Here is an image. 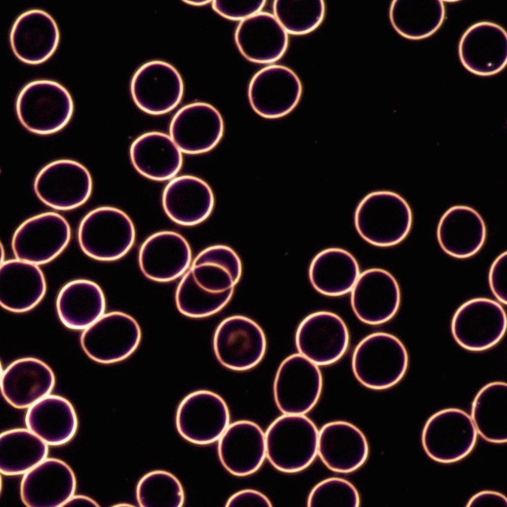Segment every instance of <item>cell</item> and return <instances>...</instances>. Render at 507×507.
<instances>
[{"instance_id":"obj_1","label":"cell","mask_w":507,"mask_h":507,"mask_svg":"<svg viewBox=\"0 0 507 507\" xmlns=\"http://www.w3.org/2000/svg\"><path fill=\"white\" fill-rule=\"evenodd\" d=\"M238 254L229 247H209L195 257L177 288L178 310L192 318H202L221 310L230 301L242 275Z\"/></svg>"},{"instance_id":"obj_2","label":"cell","mask_w":507,"mask_h":507,"mask_svg":"<svg viewBox=\"0 0 507 507\" xmlns=\"http://www.w3.org/2000/svg\"><path fill=\"white\" fill-rule=\"evenodd\" d=\"M412 223L411 209L398 194L377 191L366 195L355 214V228L361 237L372 245L389 247L401 242Z\"/></svg>"},{"instance_id":"obj_3","label":"cell","mask_w":507,"mask_h":507,"mask_svg":"<svg viewBox=\"0 0 507 507\" xmlns=\"http://www.w3.org/2000/svg\"><path fill=\"white\" fill-rule=\"evenodd\" d=\"M318 432L314 422L305 415L284 414L270 424L265 433L266 456L281 472L303 470L316 456Z\"/></svg>"},{"instance_id":"obj_4","label":"cell","mask_w":507,"mask_h":507,"mask_svg":"<svg viewBox=\"0 0 507 507\" xmlns=\"http://www.w3.org/2000/svg\"><path fill=\"white\" fill-rule=\"evenodd\" d=\"M408 355L403 343L384 332L372 333L363 339L354 350L352 369L363 386L384 390L397 384L407 369Z\"/></svg>"},{"instance_id":"obj_5","label":"cell","mask_w":507,"mask_h":507,"mask_svg":"<svg viewBox=\"0 0 507 507\" xmlns=\"http://www.w3.org/2000/svg\"><path fill=\"white\" fill-rule=\"evenodd\" d=\"M16 111L23 126L40 135L55 133L70 120L74 104L68 91L53 80L40 79L25 85L16 101Z\"/></svg>"},{"instance_id":"obj_6","label":"cell","mask_w":507,"mask_h":507,"mask_svg":"<svg viewBox=\"0 0 507 507\" xmlns=\"http://www.w3.org/2000/svg\"><path fill=\"white\" fill-rule=\"evenodd\" d=\"M78 241L83 252L101 261H113L125 255L135 239L134 224L122 210L111 206L97 208L79 225Z\"/></svg>"},{"instance_id":"obj_7","label":"cell","mask_w":507,"mask_h":507,"mask_svg":"<svg viewBox=\"0 0 507 507\" xmlns=\"http://www.w3.org/2000/svg\"><path fill=\"white\" fill-rule=\"evenodd\" d=\"M477 432L466 412L456 408L440 410L427 420L421 442L432 459L442 463L458 461L473 450Z\"/></svg>"},{"instance_id":"obj_8","label":"cell","mask_w":507,"mask_h":507,"mask_svg":"<svg viewBox=\"0 0 507 507\" xmlns=\"http://www.w3.org/2000/svg\"><path fill=\"white\" fill-rule=\"evenodd\" d=\"M141 330L136 320L121 311L103 314L84 329L81 347L92 359L109 364L122 361L138 348Z\"/></svg>"},{"instance_id":"obj_9","label":"cell","mask_w":507,"mask_h":507,"mask_svg":"<svg viewBox=\"0 0 507 507\" xmlns=\"http://www.w3.org/2000/svg\"><path fill=\"white\" fill-rule=\"evenodd\" d=\"M507 315L503 306L485 298L470 300L455 312L451 332L456 342L470 351L488 350L498 344L507 329Z\"/></svg>"},{"instance_id":"obj_10","label":"cell","mask_w":507,"mask_h":507,"mask_svg":"<svg viewBox=\"0 0 507 507\" xmlns=\"http://www.w3.org/2000/svg\"><path fill=\"white\" fill-rule=\"evenodd\" d=\"M322 382L317 365L300 354L288 356L279 366L273 384L278 409L285 414L307 413L320 398Z\"/></svg>"},{"instance_id":"obj_11","label":"cell","mask_w":507,"mask_h":507,"mask_svg":"<svg viewBox=\"0 0 507 507\" xmlns=\"http://www.w3.org/2000/svg\"><path fill=\"white\" fill-rule=\"evenodd\" d=\"M213 349L219 362L236 371L250 369L257 365L266 349L263 330L255 321L243 315L224 319L213 337Z\"/></svg>"},{"instance_id":"obj_12","label":"cell","mask_w":507,"mask_h":507,"mask_svg":"<svg viewBox=\"0 0 507 507\" xmlns=\"http://www.w3.org/2000/svg\"><path fill=\"white\" fill-rule=\"evenodd\" d=\"M71 229L60 214L48 212L24 221L12 237V248L17 259L40 265L50 262L67 246Z\"/></svg>"},{"instance_id":"obj_13","label":"cell","mask_w":507,"mask_h":507,"mask_svg":"<svg viewBox=\"0 0 507 507\" xmlns=\"http://www.w3.org/2000/svg\"><path fill=\"white\" fill-rule=\"evenodd\" d=\"M229 421V410L225 401L208 390L196 391L186 396L176 414V426L180 435L200 445L218 440Z\"/></svg>"},{"instance_id":"obj_14","label":"cell","mask_w":507,"mask_h":507,"mask_svg":"<svg viewBox=\"0 0 507 507\" xmlns=\"http://www.w3.org/2000/svg\"><path fill=\"white\" fill-rule=\"evenodd\" d=\"M93 182L88 170L70 159H59L43 168L34 184L35 192L47 205L58 210L78 207L89 198Z\"/></svg>"},{"instance_id":"obj_15","label":"cell","mask_w":507,"mask_h":507,"mask_svg":"<svg viewBox=\"0 0 507 507\" xmlns=\"http://www.w3.org/2000/svg\"><path fill=\"white\" fill-rule=\"evenodd\" d=\"M303 87L298 75L281 65L266 66L251 79L248 99L253 110L268 119L283 117L291 112L301 99Z\"/></svg>"},{"instance_id":"obj_16","label":"cell","mask_w":507,"mask_h":507,"mask_svg":"<svg viewBox=\"0 0 507 507\" xmlns=\"http://www.w3.org/2000/svg\"><path fill=\"white\" fill-rule=\"evenodd\" d=\"M295 342L301 355L317 365H327L338 361L345 353L349 334L340 316L320 311L302 321L297 329Z\"/></svg>"},{"instance_id":"obj_17","label":"cell","mask_w":507,"mask_h":507,"mask_svg":"<svg viewBox=\"0 0 507 507\" xmlns=\"http://www.w3.org/2000/svg\"><path fill=\"white\" fill-rule=\"evenodd\" d=\"M132 98L141 110L160 115L173 109L180 102L184 84L178 70L170 63L152 60L134 73L130 85Z\"/></svg>"},{"instance_id":"obj_18","label":"cell","mask_w":507,"mask_h":507,"mask_svg":"<svg viewBox=\"0 0 507 507\" xmlns=\"http://www.w3.org/2000/svg\"><path fill=\"white\" fill-rule=\"evenodd\" d=\"M400 301L397 280L382 269L365 270L352 289V308L357 318L368 324L378 325L390 320L397 313Z\"/></svg>"},{"instance_id":"obj_19","label":"cell","mask_w":507,"mask_h":507,"mask_svg":"<svg viewBox=\"0 0 507 507\" xmlns=\"http://www.w3.org/2000/svg\"><path fill=\"white\" fill-rule=\"evenodd\" d=\"M169 132L181 152L202 153L210 151L218 144L223 135L224 122L220 113L213 106L196 102L183 106L176 113Z\"/></svg>"},{"instance_id":"obj_20","label":"cell","mask_w":507,"mask_h":507,"mask_svg":"<svg viewBox=\"0 0 507 507\" xmlns=\"http://www.w3.org/2000/svg\"><path fill=\"white\" fill-rule=\"evenodd\" d=\"M75 474L64 461L46 458L25 473L20 484V497L29 507H61L74 494Z\"/></svg>"},{"instance_id":"obj_21","label":"cell","mask_w":507,"mask_h":507,"mask_svg":"<svg viewBox=\"0 0 507 507\" xmlns=\"http://www.w3.org/2000/svg\"><path fill=\"white\" fill-rule=\"evenodd\" d=\"M461 62L469 71L490 76L501 71L507 61V34L499 25L476 23L462 35L458 46Z\"/></svg>"},{"instance_id":"obj_22","label":"cell","mask_w":507,"mask_h":507,"mask_svg":"<svg viewBox=\"0 0 507 507\" xmlns=\"http://www.w3.org/2000/svg\"><path fill=\"white\" fill-rule=\"evenodd\" d=\"M217 448L219 460L229 472L247 476L256 472L266 457L265 434L256 423L238 420L228 426Z\"/></svg>"},{"instance_id":"obj_23","label":"cell","mask_w":507,"mask_h":507,"mask_svg":"<svg viewBox=\"0 0 507 507\" xmlns=\"http://www.w3.org/2000/svg\"><path fill=\"white\" fill-rule=\"evenodd\" d=\"M191 259V250L187 241L180 234L170 231L149 236L139 253V264L143 274L159 282L179 277L187 271Z\"/></svg>"},{"instance_id":"obj_24","label":"cell","mask_w":507,"mask_h":507,"mask_svg":"<svg viewBox=\"0 0 507 507\" xmlns=\"http://www.w3.org/2000/svg\"><path fill=\"white\" fill-rule=\"evenodd\" d=\"M10 43L15 55L32 64L47 60L55 51L59 31L54 18L40 9L24 11L16 19L10 33Z\"/></svg>"},{"instance_id":"obj_25","label":"cell","mask_w":507,"mask_h":507,"mask_svg":"<svg viewBox=\"0 0 507 507\" xmlns=\"http://www.w3.org/2000/svg\"><path fill=\"white\" fill-rule=\"evenodd\" d=\"M234 38L242 55L257 63L278 60L286 52L289 42L288 33L274 15L263 11L241 21Z\"/></svg>"},{"instance_id":"obj_26","label":"cell","mask_w":507,"mask_h":507,"mask_svg":"<svg viewBox=\"0 0 507 507\" xmlns=\"http://www.w3.org/2000/svg\"><path fill=\"white\" fill-rule=\"evenodd\" d=\"M368 452L365 435L350 422H330L318 432L317 453L324 464L333 471L346 473L355 471L365 462Z\"/></svg>"},{"instance_id":"obj_27","label":"cell","mask_w":507,"mask_h":507,"mask_svg":"<svg viewBox=\"0 0 507 507\" xmlns=\"http://www.w3.org/2000/svg\"><path fill=\"white\" fill-rule=\"evenodd\" d=\"M51 369L42 360L24 357L10 363L3 371L0 389L4 399L16 408H28L50 395L55 385Z\"/></svg>"},{"instance_id":"obj_28","label":"cell","mask_w":507,"mask_h":507,"mask_svg":"<svg viewBox=\"0 0 507 507\" xmlns=\"http://www.w3.org/2000/svg\"><path fill=\"white\" fill-rule=\"evenodd\" d=\"M162 203L167 215L183 226H194L206 219L214 204L213 192L208 184L197 177H176L166 185Z\"/></svg>"},{"instance_id":"obj_29","label":"cell","mask_w":507,"mask_h":507,"mask_svg":"<svg viewBox=\"0 0 507 507\" xmlns=\"http://www.w3.org/2000/svg\"><path fill=\"white\" fill-rule=\"evenodd\" d=\"M486 236L484 220L474 209L455 205L448 209L438 225L437 237L442 250L457 258L469 257L483 246Z\"/></svg>"},{"instance_id":"obj_30","label":"cell","mask_w":507,"mask_h":507,"mask_svg":"<svg viewBox=\"0 0 507 507\" xmlns=\"http://www.w3.org/2000/svg\"><path fill=\"white\" fill-rule=\"evenodd\" d=\"M46 291L45 276L38 265L18 259L1 263L0 303L3 308L26 312L41 302Z\"/></svg>"},{"instance_id":"obj_31","label":"cell","mask_w":507,"mask_h":507,"mask_svg":"<svg viewBox=\"0 0 507 507\" xmlns=\"http://www.w3.org/2000/svg\"><path fill=\"white\" fill-rule=\"evenodd\" d=\"M25 421L27 429L50 446L68 442L78 427L77 414L71 403L54 395H48L29 406Z\"/></svg>"},{"instance_id":"obj_32","label":"cell","mask_w":507,"mask_h":507,"mask_svg":"<svg viewBox=\"0 0 507 507\" xmlns=\"http://www.w3.org/2000/svg\"><path fill=\"white\" fill-rule=\"evenodd\" d=\"M180 150L171 137L159 132L145 133L132 144L130 155L135 169L142 175L156 181L175 176L181 168Z\"/></svg>"},{"instance_id":"obj_33","label":"cell","mask_w":507,"mask_h":507,"mask_svg":"<svg viewBox=\"0 0 507 507\" xmlns=\"http://www.w3.org/2000/svg\"><path fill=\"white\" fill-rule=\"evenodd\" d=\"M56 308L60 320L67 328L85 329L103 314L105 300L97 283L86 279L75 280L61 289Z\"/></svg>"},{"instance_id":"obj_34","label":"cell","mask_w":507,"mask_h":507,"mask_svg":"<svg viewBox=\"0 0 507 507\" xmlns=\"http://www.w3.org/2000/svg\"><path fill=\"white\" fill-rule=\"evenodd\" d=\"M359 275V266L355 258L339 248H329L319 253L309 269L312 286L328 296H341L350 292Z\"/></svg>"},{"instance_id":"obj_35","label":"cell","mask_w":507,"mask_h":507,"mask_svg":"<svg viewBox=\"0 0 507 507\" xmlns=\"http://www.w3.org/2000/svg\"><path fill=\"white\" fill-rule=\"evenodd\" d=\"M477 433L495 444L507 441V384L489 383L477 393L470 416Z\"/></svg>"},{"instance_id":"obj_36","label":"cell","mask_w":507,"mask_h":507,"mask_svg":"<svg viewBox=\"0 0 507 507\" xmlns=\"http://www.w3.org/2000/svg\"><path fill=\"white\" fill-rule=\"evenodd\" d=\"M445 16V5L440 0H394L389 10L395 30L411 40L432 35L441 26Z\"/></svg>"},{"instance_id":"obj_37","label":"cell","mask_w":507,"mask_h":507,"mask_svg":"<svg viewBox=\"0 0 507 507\" xmlns=\"http://www.w3.org/2000/svg\"><path fill=\"white\" fill-rule=\"evenodd\" d=\"M48 452V445L28 429L5 431L0 436V472L24 474L46 459Z\"/></svg>"},{"instance_id":"obj_38","label":"cell","mask_w":507,"mask_h":507,"mask_svg":"<svg viewBox=\"0 0 507 507\" xmlns=\"http://www.w3.org/2000/svg\"><path fill=\"white\" fill-rule=\"evenodd\" d=\"M273 15L287 33L308 34L322 22L325 5L322 0H275Z\"/></svg>"},{"instance_id":"obj_39","label":"cell","mask_w":507,"mask_h":507,"mask_svg":"<svg viewBox=\"0 0 507 507\" xmlns=\"http://www.w3.org/2000/svg\"><path fill=\"white\" fill-rule=\"evenodd\" d=\"M136 497L142 507H181L185 500L179 480L172 473L160 470L151 471L141 478Z\"/></svg>"},{"instance_id":"obj_40","label":"cell","mask_w":507,"mask_h":507,"mask_svg":"<svg viewBox=\"0 0 507 507\" xmlns=\"http://www.w3.org/2000/svg\"><path fill=\"white\" fill-rule=\"evenodd\" d=\"M309 507H357L360 498L355 487L349 481L338 477H331L317 484L310 491L307 499Z\"/></svg>"},{"instance_id":"obj_41","label":"cell","mask_w":507,"mask_h":507,"mask_svg":"<svg viewBox=\"0 0 507 507\" xmlns=\"http://www.w3.org/2000/svg\"><path fill=\"white\" fill-rule=\"evenodd\" d=\"M265 0H214L213 9L221 16L231 20L242 21L260 11Z\"/></svg>"},{"instance_id":"obj_42","label":"cell","mask_w":507,"mask_h":507,"mask_svg":"<svg viewBox=\"0 0 507 507\" xmlns=\"http://www.w3.org/2000/svg\"><path fill=\"white\" fill-rule=\"evenodd\" d=\"M490 289L501 303H507V253L500 254L492 263L489 273Z\"/></svg>"},{"instance_id":"obj_43","label":"cell","mask_w":507,"mask_h":507,"mask_svg":"<svg viewBox=\"0 0 507 507\" xmlns=\"http://www.w3.org/2000/svg\"><path fill=\"white\" fill-rule=\"evenodd\" d=\"M225 506L271 507L272 505L268 498L261 492L253 489H245L232 495Z\"/></svg>"},{"instance_id":"obj_44","label":"cell","mask_w":507,"mask_h":507,"mask_svg":"<svg viewBox=\"0 0 507 507\" xmlns=\"http://www.w3.org/2000/svg\"><path fill=\"white\" fill-rule=\"evenodd\" d=\"M467 507H507V500L502 494L493 491H482L472 496Z\"/></svg>"},{"instance_id":"obj_45","label":"cell","mask_w":507,"mask_h":507,"mask_svg":"<svg viewBox=\"0 0 507 507\" xmlns=\"http://www.w3.org/2000/svg\"><path fill=\"white\" fill-rule=\"evenodd\" d=\"M74 506H90L99 507V505L92 498L81 495H73L63 507Z\"/></svg>"},{"instance_id":"obj_46","label":"cell","mask_w":507,"mask_h":507,"mask_svg":"<svg viewBox=\"0 0 507 507\" xmlns=\"http://www.w3.org/2000/svg\"><path fill=\"white\" fill-rule=\"evenodd\" d=\"M185 2L195 5H202L206 4L211 2L209 0H185Z\"/></svg>"}]
</instances>
